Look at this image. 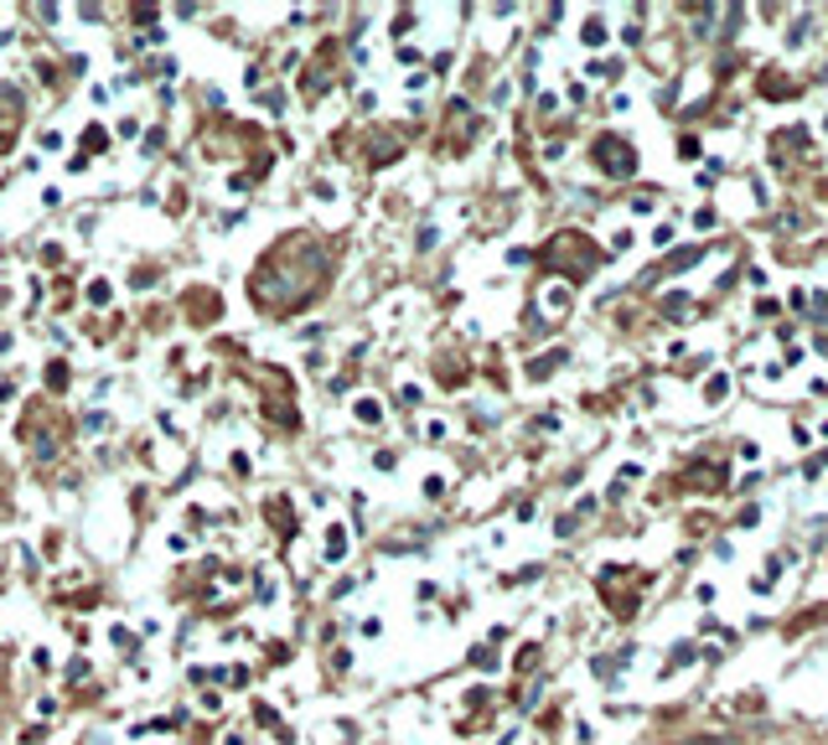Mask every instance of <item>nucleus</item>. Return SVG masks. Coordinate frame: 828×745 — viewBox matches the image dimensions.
I'll return each instance as SVG.
<instances>
[{"instance_id":"f257e3e1","label":"nucleus","mask_w":828,"mask_h":745,"mask_svg":"<svg viewBox=\"0 0 828 745\" xmlns=\"http://www.w3.org/2000/svg\"><path fill=\"white\" fill-rule=\"evenodd\" d=\"M570 259V274H591L601 264V255L591 249V238L585 234H559L549 249H544V264H564Z\"/></svg>"},{"instance_id":"f03ea898","label":"nucleus","mask_w":828,"mask_h":745,"mask_svg":"<svg viewBox=\"0 0 828 745\" xmlns=\"http://www.w3.org/2000/svg\"><path fill=\"white\" fill-rule=\"evenodd\" d=\"M595 166L606 171V176H632V171H637V151L616 136H601L595 140Z\"/></svg>"}]
</instances>
